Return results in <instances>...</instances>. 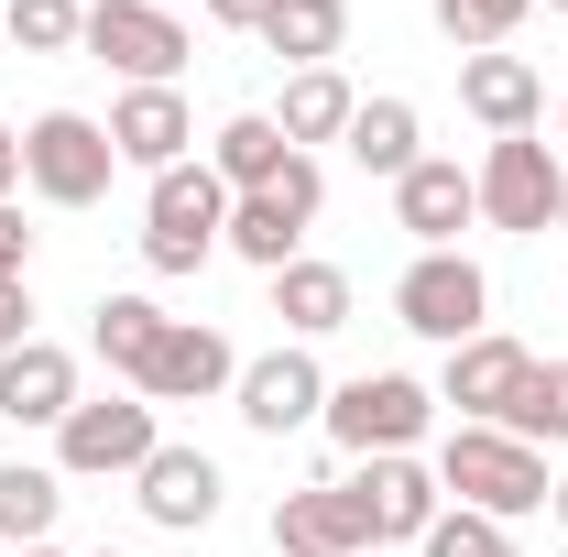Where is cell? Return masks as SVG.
I'll list each match as a JSON object with an SVG mask.
<instances>
[{"label": "cell", "instance_id": "cell-1", "mask_svg": "<svg viewBox=\"0 0 568 557\" xmlns=\"http://www.w3.org/2000/svg\"><path fill=\"white\" fill-rule=\"evenodd\" d=\"M437 492L459 503V514H493V525H525V514H547V448H525L514 426H448L437 437Z\"/></svg>", "mask_w": 568, "mask_h": 557}, {"label": "cell", "instance_id": "cell-2", "mask_svg": "<svg viewBox=\"0 0 568 557\" xmlns=\"http://www.w3.org/2000/svg\"><path fill=\"white\" fill-rule=\"evenodd\" d=\"M219 230H230V186L209 175V153L142 175V263H153V274H209Z\"/></svg>", "mask_w": 568, "mask_h": 557}, {"label": "cell", "instance_id": "cell-3", "mask_svg": "<svg viewBox=\"0 0 568 557\" xmlns=\"http://www.w3.org/2000/svg\"><path fill=\"white\" fill-rule=\"evenodd\" d=\"M317 426L351 459H394V448H416L437 426V383H416V372H351V383H328V416Z\"/></svg>", "mask_w": 568, "mask_h": 557}, {"label": "cell", "instance_id": "cell-4", "mask_svg": "<svg viewBox=\"0 0 568 557\" xmlns=\"http://www.w3.org/2000/svg\"><path fill=\"white\" fill-rule=\"evenodd\" d=\"M164 448V405L153 394H77V416L55 426V470L67 482H132Z\"/></svg>", "mask_w": 568, "mask_h": 557}, {"label": "cell", "instance_id": "cell-5", "mask_svg": "<svg viewBox=\"0 0 568 557\" xmlns=\"http://www.w3.org/2000/svg\"><path fill=\"white\" fill-rule=\"evenodd\" d=\"M77 55H99L121 88H175L186 55H197V33H186V11H153V0H88Z\"/></svg>", "mask_w": 568, "mask_h": 557}, {"label": "cell", "instance_id": "cell-6", "mask_svg": "<svg viewBox=\"0 0 568 557\" xmlns=\"http://www.w3.org/2000/svg\"><path fill=\"white\" fill-rule=\"evenodd\" d=\"M110 175H121L110 121H88V110H44V121H22V186H33L44 209H99Z\"/></svg>", "mask_w": 568, "mask_h": 557}, {"label": "cell", "instance_id": "cell-7", "mask_svg": "<svg viewBox=\"0 0 568 557\" xmlns=\"http://www.w3.org/2000/svg\"><path fill=\"white\" fill-rule=\"evenodd\" d=\"M328 209V175H317V153H295L274 186H252V198H230V230H219V252H241L252 274H284L295 252H306V230Z\"/></svg>", "mask_w": 568, "mask_h": 557}, {"label": "cell", "instance_id": "cell-8", "mask_svg": "<svg viewBox=\"0 0 568 557\" xmlns=\"http://www.w3.org/2000/svg\"><path fill=\"white\" fill-rule=\"evenodd\" d=\"M394 328H416V340L459 350L493 328V274L470 263V252H416L405 274H394Z\"/></svg>", "mask_w": 568, "mask_h": 557}, {"label": "cell", "instance_id": "cell-9", "mask_svg": "<svg viewBox=\"0 0 568 557\" xmlns=\"http://www.w3.org/2000/svg\"><path fill=\"white\" fill-rule=\"evenodd\" d=\"M470 186H481V230L536 241V230H558V186H568V164H558L536 132H503L493 153L470 164Z\"/></svg>", "mask_w": 568, "mask_h": 557}, {"label": "cell", "instance_id": "cell-10", "mask_svg": "<svg viewBox=\"0 0 568 557\" xmlns=\"http://www.w3.org/2000/svg\"><path fill=\"white\" fill-rule=\"evenodd\" d=\"M525 383H536V350L503 340V328H481V340H459L437 361V405H459V426H514Z\"/></svg>", "mask_w": 568, "mask_h": 557}, {"label": "cell", "instance_id": "cell-11", "mask_svg": "<svg viewBox=\"0 0 568 557\" xmlns=\"http://www.w3.org/2000/svg\"><path fill=\"white\" fill-rule=\"evenodd\" d=\"M230 405H241L252 437H295V426L328 416V372H317V350H306V340H284V350H263V361H241Z\"/></svg>", "mask_w": 568, "mask_h": 557}, {"label": "cell", "instance_id": "cell-12", "mask_svg": "<svg viewBox=\"0 0 568 557\" xmlns=\"http://www.w3.org/2000/svg\"><path fill=\"white\" fill-rule=\"evenodd\" d=\"M274 547L284 557H372L383 536H372V503H361V482H306L274 503Z\"/></svg>", "mask_w": 568, "mask_h": 557}, {"label": "cell", "instance_id": "cell-13", "mask_svg": "<svg viewBox=\"0 0 568 557\" xmlns=\"http://www.w3.org/2000/svg\"><path fill=\"white\" fill-rule=\"evenodd\" d=\"M219 492H230V482H219V459H209V448H175V437L132 470L142 525H164V536H209V525H219Z\"/></svg>", "mask_w": 568, "mask_h": 557}, {"label": "cell", "instance_id": "cell-14", "mask_svg": "<svg viewBox=\"0 0 568 557\" xmlns=\"http://www.w3.org/2000/svg\"><path fill=\"white\" fill-rule=\"evenodd\" d=\"M470 219H481V186H470L459 153H426L416 175H394V230H405L416 252H459Z\"/></svg>", "mask_w": 568, "mask_h": 557}, {"label": "cell", "instance_id": "cell-15", "mask_svg": "<svg viewBox=\"0 0 568 557\" xmlns=\"http://www.w3.org/2000/svg\"><path fill=\"white\" fill-rule=\"evenodd\" d=\"M230 383H241V350L219 340L209 317H175L164 350H153V372H142V394H153V405H219Z\"/></svg>", "mask_w": 568, "mask_h": 557}, {"label": "cell", "instance_id": "cell-16", "mask_svg": "<svg viewBox=\"0 0 568 557\" xmlns=\"http://www.w3.org/2000/svg\"><path fill=\"white\" fill-rule=\"evenodd\" d=\"M351 482H361V503H372V536H383V547H416L426 525L448 514V492H437V459H416V448H394V459H361Z\"/></svg>", "mask_w": 568, "mask_h": 557}, {"label": "cell", "instance_id": "cell-17", "mask_svg": "<svg viewBox=\"0 0 568 557\" xmlns=\"http://www.w3.org/2000/svg\"><path fill=\"white\" fill-rule=\"evenodd\" d=\"M77 416V350H55V340H22V350H0V426H55Z\"/></svg>", "mask_w": 568, "mask_h": 557}, {"label": "cell", "instance_id": "cell-18", "mask_svg": "<svg viewBox=\"0 0 568 557\" xmlns=\"http://www.w3.org/2000/svg\"><path fill=\"white\" fill-rule=\"evenodd\" d=\"M186 142H197V110H186V88H121V99H110V153H121L132 175H164V164H186Z\"/></svg>", "mask_w": 568, "mask_h": 557}, {"label": "cell", "instance_id": "cell-19", "mask_svg": "<svg viewBox=\"0 0 568 557\" xmlns=\"http://www.w3.org/2000/svg\"><path fill=\"white\" fill-rule=\"evenodd\" d=\"M459 110H470L493 142L503 132H536V121H547V77L525 67L514 44H503V55H459Z\"/></svg>", "mask_w": 568, "mask_h": 557}, {"label": "cell", "instance_id": "cell-20", "mask_svg": "<svg viewBox=\"0 0 568 557\" xmlns=\"http://www.w3.org/2000/svg\"><path fill=\"white\" fill-rule=\"evenodd\" d=\"M339 153H351L361 175L394 186V175H416V164H426V110H416V99H361L351 132H339Z\"/></svg>", "mask_w": 568, "mask_h": 557}, {"label": "cell", "instance_id": "cell-21", "mask_svg": "<svg viewBox=\"0 0 568 557\" xmlns=\"http://www.w3.org/2000/svg\"><path fill=\"white\" fill-rule=\"evenodd\" d=\"M274 284V317H284V340H328V328H351V274L339 263H317V252H295L284 274H263Z\"/></svg>", "mask_w": 568, "mask_h": 557}, {"label": "cell", "instance_id": "cell-22", "mask_svg": "<svg viewBox=\"0 0 568 557\" xmlns=\"http://www.w3.org/2000/svg\"><path fill=\"white\" fill-rule=\"evenodd\" d=\"M164 328H175V317H164L153 295H99V306H88V350L121 372V394H142V372H153Z\"/></svg>", "mask_w": 568, "mask_h": 557}, {"label": "cell", "instance_id": "cell-23", "mask_svg": "<svg viewBox=\"0 0 568 557\" xmlns=\"http://www.w3.org/2000/svg\"><path fill=\"white\" fill-rule=\"evenodd\" d=\"M284 164H295V142L274 132V110H230L209 132V175L230 186V198H252V186H274Z\"/></svg>", "mask_w": 568, "mask_h": 557}, {"label": "cell", "instance_id": "cell-24", "mask_svg": "<svg viewBox=\"0 0 568 557\" xmlns=\"http://www.w3.org/2000/svg\"><path fill=\"white\" fill-rule=\"evenodd\" d=\"M351 110H361V88L339 67H295V77H284V99H274V132L306 153V142H339V132H351Z\"/></svg>", "mask_w": 568, "mask_h": 557}, {"label": "cell", "instance_id": "cell-25", "mask_svg": "<svg viewBox=\"0 0 568 557\" xmlns=\"http://www.w3.org/2000/svg\"><path fill=\"white\" fill-rule=\"evenodd\" d=\"M339 44H351V0H274V22H263L274 67H339Z\"/></svg>", "mask_w": 568, "mask_h": 557}, {"label": "cell", "instance_id": "cell-26", "mask_svg": "<svg viewBox=\"0 0 568 557\" xmlns=\"http://www.w3.org/2000/svg\"><path fill=\"white\" fill-rule=\"evenodd\" d=\"M67 514V470L55 459H0V547H44Z\"/></svg>", "mask_w": 568, "mask_h": 557}, {"label": "cell", "instance_id": "cell-27", "mask_svg": "<svg viewBox=\"0 0 568 557\" xmlns=\"http://www.w3.org/2000/svg\"><path fill=\"white\" fill-rule=\"evenodd\" d=\"M426 11H437V33H448L459 55H503V44L525 33L536 0H426Z\"/></svg>", "mask_w": 568, "mask_h": 557}, {"label": "cell", "instance_id": "cell-28", "mask_svg": "<svg viewBox=\"0 0 568 557\" xmlns=\"http://www.w3.org/2000/svg\"><path fill=\"white\" fill-rule=\"evenodd\" d=\"M0 33H11V55H77L88 0H11V11H0Z\"/></svg>", "mask_w": 568, "mask_h": 557}, {"label": "cell", "instance_id": "cell-29", "mask_svg": "<svg viewBox=\"0 0 568 557\" xmlns=\"http://www.w3.org/2000/svg\"><path fill=\"white\" fill-rule=\"evenodd\" d=\"M514 437L525 448H568V361H536V383L514 405Z\"/></svg>", "mask_w": 568, "mask_h": 557}, {"label": "cell", "instance_id": "cell-30", "mask_svg": "<svg viewBox=\"0 0 568 557\" xmlns=\"http://www.w3.org/2000/svg\"><path fill=\"white\" fill-rule=\"evenodd\" d=\"M416 557H525V547H514V525H493V514H459V503H448V514L416 536Z\"/></svg>", "mask_w": 568, "mask_h": 557}, {"label": "cell", "instance_id": "cell-31", "mask_svg": "<svg viewBox=\"0 0 568 557\" xmlns=\"http://www.w3.org/2000/svg\"><path fill=\"white\" fill-rule=\"evenodd\" d=\"M11 284H33V230H22L11 198H0V295H11Z\"/></svg>", "mask_w": 568, "mask_h": 557}, {"label": "cell", "instance_id": "cell-32", "mask_svg": "<svg viewBox=\"0 0 568 557\" xmlns=\"http://www.w3.org/2000/svg\"><path fill=\"white\" fill-rule=\"evenodd\" d=\"M197 11H209L219 33H263V22H274V0H197Z\"/></svg>", "mask_w": 568, "mask_h": 557}, {"label": "cell", "instance_id": "cell-33", "mask_svg": "<svg viewBox=\"0 0 568 557\" xmlns=\"http://www.w3.org/2000/svg\"><path fill=\"white\" fill-rule=\"evenodd\" d=\"M33 340V284H11V295H0V350H22Z\"/></svg>", "mask_w": 568, "mask_h": 557}, {"label": "cell", "instance_id": "cell-34", "mask_svg": "<svg viewBox=\"0 0 568 557\" xmlns=\"http://www.w3.org/2000/svg\"><path fill=\"white\" fill-rule=\"evenodd\" d=\"M0 198H22V132L0 121Z\"/></svg>", "mask_w": 568, "mask_h": 557}, {"label": "cell", "instance_id": "cell-35", "mask_svg": "<svg viewBox=\"0 0 568 557\" xmlns=\"http://www.w3.org/2000/svg\"><path fill=\"white\" fill-rule=\"evenodd\" d=\"M547 514H558V536H568V482H558V492H547Z\"/></svg>", "mask_w": 568, "mask_h": 557}, {"label": "cell", "instance_id": "cell-36", "mask_svg": "<svg viewBox=\"0 0 568 557\" xmlns=\"http://www.w3.org/2000/svg\"><path fill=\"white\" fill-rule=\"evenodd\" d=\"M11 557H67V547H55V536H44V547H11Z\"/></svg>", "mask_w": 568, "mask_h": 557}, {"label": "cell", "instance_id": "cell-37", "mask_svg": "<svg viewBox=\"0 0 568 557\" xmlns=\"http://www.w3.org/2000/svg\"><path fill=\"white\" fill-rule=\"evenodd\" d=\"M558 230H568V186H558Z\"/></svg>", "mask_w": 568, "mask_h": 557}, {"label": "cell", "instance_id": "cell-38", "mask_svg": "<svg viewBox=\"0 0 568 557\" xmlns=\"http://www.w3.org/2000/svg\"><path fill=\"white\" fill-rule=\"evenodd\" d=\"M558 142H568V99H558Z\"/></svg>", "mask_w": 568, "mask_h": 557}, {"label": "cell", "instance_id": "cell-39", "mask_svg": "<svg viewBox=\"0 0 568 557\" xmlns=\"http://www.w3.org/2000/svg\"><path fill=\"white\" fill-rule=\"evenodd\" d=\"M153 11H186V0H153Z\"/></svg>", "mask_w": 568, "mask_h": 557}, {"label": "cell", "instance_id": "cell-40", "mask_svg": "<svg viewBox=\"0 0 568 557\" xmlns=\"http://www.w3.org/2000/svg\"><path fill=\"white\" fill-rule=\"evenodd\" d=\"M99 557H132V547H99Z\"/></svg>", "mask_w": 568, "mask_h": 557}, {"label": "cell", "instance_id": "cell-41", "mask_svg": "<svg viewBox=\"0 0 568 557\" xmlns=\"http://www.w3.org/2000/svg\"><path fill=\"white\" fill-rule=\"evenodd\" d=\"M547 11H568V0H547Z\"/></svg>", "mask_w": 568, "mask_h": 557}, {"label": "cell", "instance_id": "cell-42", "mask_svg": "<svg viewBox=\"0 0 568 557\" xmlns=\"http://www.w3.org/2000/svg\"><path fill=\"white\" fill-rule=\"evenodd\" d=\"M558 557H568V547H558Z\"/></svg>", "mask_w": 568, "mask_h": 557}]
</instances>
